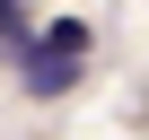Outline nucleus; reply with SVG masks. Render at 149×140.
Masks as SVG:
<instances>
[{
	"label": "nucleus",
	"instance_id": "nucleus-1",
	"mask_svg": "<svg viewBox=\"0 0 149 140\" xmlns=\"http://www.w3.org/2000/svg\"><path fill=\"white\" fill-rule=\"evenodd\" d=\"M79 70H88V18H53L44 35L18 44V79H26V96H70Z\"/></svg>",
	"mask_w": 149,
	"mask_h": 140
},
{
	"label": "nucleus",
	"instance_id": "nucleus-2",
	"mask_svg": "<svg viewBox=\"0 0 149 140\" xmlns=\"http://www.w3.org/2000/svg\"><path fill=\"white\" fill-rule=\"evenodd\" d=\"M0 44H9V53L26 44V9H18V0H0Z\"/></svg>",
	"mask_w": 149,
	"mask_h": 140
}]
</instances>
